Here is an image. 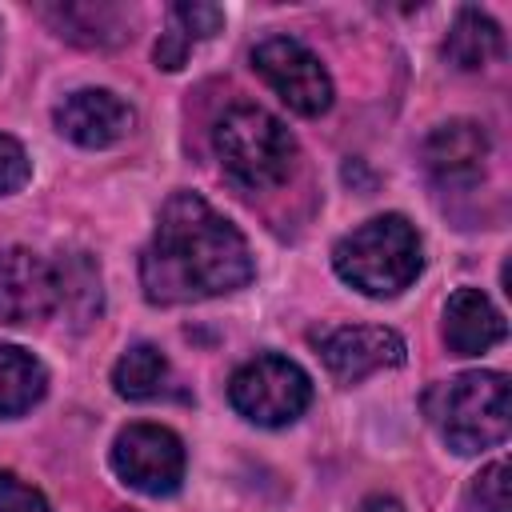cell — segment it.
Segmentation results:
<instances>
[{
	"mask_svg": "<svg viewBox=\"0 0 512 512\" xmlns=\"http://www.w3.org/2000/svg\"><path fill=\"white\" fill-rule=\"evenodd\" d=\"M256 276L244 232L196 192H172L140 252V284L152 304H192L244 288Z\"/></svg>",
	"mask_w": 512,
	"mask_h": 512,
	"instance_id": "cell-1",
	"label": "cell"
},
{
	"mask_svg": "<svg viewBox=\"0 0 512 512\" xmlns=\"http://www.w3.org/2000/svg\"><path fill=\"white\" fill-rule=\"evenodd\" d=\"M424 416L436 428V436L456 448L460 456L488 452L508 440L512 428V400H508V376L504 372H460L452 380H440L424 392Z\"/></svg>",
	"mask_w": 512,
	"mask_h": 512,
	"instance_id": "cell-2",
	"label": "cell"
},
{
	"mask_svg": "<svg viewBox=\"0 0 512 512\" xmlns=\"http://www.w3.org/2000/svg\"><path fill=\"white\" fill-rule=\"evenodd\" d=\"M332 268L356 292H364L372 300H392L420 276L424 248H420V236L408 224V216L384 212L336 240Z\"/></svg>",
	"mask_w": 512,
	"mask_h": 512,
	"instance_id": "cell-3",
	"label": "cell"
},
{
	"mask_svg": "<svg viewBox=\"0 0 512 512\" xmlns=\"http://www.w3.org/2000/svg\"><path fill=\"white\" fill-rule=\"evenodd\" d=\"M212 148L228 180L248 192L276 188L296 164V136L260 104H232L212 128Z\"/></svg>",
	"mask_w": 512,
	"mask_h": 512,
	"instance_id": "cell-4",
	"label": "cell"
},
{
	"mask_svg": "<svg viewBox=\"0 0 512 512\" xmlns=\"http://www.w3.org/2000/svg\"><path fill=\"white\" fill-rule=\"evenodd\" d=\"M228 400L244 420L260 424V428H284V424L300 420L304 408L312 404V380L296 360L260 352L232 372Z\"/></svg>",
	"mask_w": 512,
	"mask_h": 512,
	"instance_id": "cell-5",
	"label": "cell"
},
{
	"mask_svg": "<svg viewBox=\"0 0 512 512\" xmlns=\"http://www.w3.org/2000/svg\"><path fill=\"white\" fill-rule=\"evenodd\" d=\"M184 444L164 424H128L112 440V472L144 496H172L184 484Z\"/></svg>",
	"mask_w": 512,
	"mask_h": 512,
	"instance_id": "cell-6",
	"label": "cell"
},
{
	"mask_svg": "<svg viewBox=\"0 0 512 512\" xmlns=\"http://www.w3.org/2000/svg\"><path fill=\"white\" fill-rule=\"evenodd\" d=\"M252 68L260 80L300 116H320L332 108V76L312 48L292 36H268L252 48Z\"/></svg>",
	"mask_w": 512,
	"mask_h": 512,
	"instance_id": "cell-7",
	"label": "cell"
},
{
	"mask_svg": "<svg viewBox=\"0 0 512 512\" xmlns=\"http://www.w3.org/2000/svg\"><path fill=\"white\" fill-rule=\"evenodd\" d=\"M324 368L340 380V384H360L364 376L380 372V368H400L404 364V340L392 328L380 324H340L332 332H324L316 340Z\"/></svg>",
	"mask_w": 512,
	"mask_h": 512,
	"instance_id": "cell-8",
	"label": "cell"
},
{
	"mask_svg": "<svg viewBox=\"0 0 512 512\" xmlns=\"http://www.w3.org/2000/svg\"><path fill=\"white\" fill-rule=\"evenodd\" d=\"M56 312V264L32 248H0V324H32Z\"/></svg>",
	"mask_w": 512,
	"mask_h": 512,
	"instance_id": "cell-9",
	"label": "cell"
},
{
	"mask_svg": "<svg viewBox=\"0 0 512 512\" xmlns=\"http://www.w3.org/2000/svg\"><path fill=\"white\" fill-rule=\"evenodd\" d=\"M136 124V112L108 88H80L56 104V128L80 148H108L124 140Z\"/></svg>",
	"mask_w": 512,
	"mask_h": 512,
	"instance_id": "cell-10",
	"label": "cell"
},
{
	"mask_svg": "<svg viewBox=\"0 0 512 512\" xmlns=\"http://www.w3.org/2000/svg\"><path fill=\"white\" fill-rule=\"evenodd\" d=\"M488 132L476 120H448L428 132L424 164L440 184H476L488 164Z\"/></svg>",
	"mask_w": 512,
	"mask_h": 512,
	"instance_id": "cell-11",
	"label": "cell"
},
{
	"mask_svg": "<svg viewBox=\"0 0 512 512\" xmlns=\"http://www.w3.org/2000/svg\"><path fill=\"white\" fill-rule=\"evenodd\" d=\"M504 316L480 288H456L444 304V340L456 356H480L504 340Z\"/></svg>",
	"mask_w": 512,
	"mask_h": 512,
	"instance_id": "cell-12",
	"label": "cell"
},
{
	"mask_svg": "<svg viewBox=\"0 0 512 512\" xmlns=\"http://www.w3.org/2000/svg\"><path fill=\"white\" fill-rule=\"evenodd\" d=\"M44 20H52V28L84 48H112L120 40H128V12L116 4H56L44 8Z\"/></svg>",
	"mask_w": 512,
	"mask_h": 512,
	"instance_id": "cell-13",
	"label": "cell"
},
{
	"mask_svg": "<svg viewBox=\"0 0 512 512\" xmlns=\"http://www.w3.org/2000/svg\"><path fill=\"white\" fill-rule=\"evenodd\" d=\"M500 52H504V36L496 20L484 16L480 8H460L444 36V60L460 72H476V68H488Z\"/></svg>",
	"mask_w": 512,
	"mask_h": 512,
	"instance_id": "cell-14",
	"label": "cell"
},
{
	"mask_svg": "<svg viewBox=\"0 0 512 512\" xmlns=\"http://www.w3.org/2000/svg\"><path fill=\"white\" fill-rule=\"evenodd\" d=\"M220 24H224V12L216 4H172L168 32L156 40V64L168 68V72H176L188 60L192 44L216 36Z\"/></svg>",
	"mask_w": 512,
	"mask_h": 512,
	"instance_id": "cell-15",
	"label": "cell"
},
{
	"mask_svg": "<svg viewBox=\"0 0 512 512\" xmlns=\"http://www.w3.org/2000/svg\"><path fill=\"white\" fill-rule=\"evenodd\" d=\"M48 392V372L44 364L16 348V344H0V416H20L32 404H40Z\"/></svg>",
	"mask_w": 512,
	"mask_h": 512,
	"instance_id": "cell-16",
	"label": "cell"
},
{
	"mask_svg": "<svg viewBox=\"0 0 512 512\" xmlns=\"http://www.w3.org/2000/svg\"><path fill=\"white\" fill-rule=\"evenodd\" d=\"M56 308L72 312L76 324H88L100 312V272L88 252H72L56 264Z\"/></svg>",
	"mask_w": 512,
	"mask_h": 512,
	"instance_id": "cell-17",
	"label": "cell"
},
{
	"mask_svg": "<svg viewBox=\"0 0 512 512\" xmlns=\"http://www.w3.org/2000/svg\"><path fill=\"white\" fill-rule=\"evenodd\" d=\"M168 384V360L156 344H132L116 364H112V388L124 400H152Z\"/></svg>",
	"mask_w": 512,
	"mask_h": 512,
	"instance_id": "cell-18",
	"label": "cell"
},
{
	"mask_svg": "<svg viewBox=\"0 0 512 512\" xmlns=\"http://www.w3.org/2000/svg\"><path fill=\"white\" fill-rule=\"evenodd\" d=\"M28 176H32V160H28L24 144L16 136H4L0 132V200L12 196V192H20L28 184Z\"/></svg>",
	"mask_w": 512,
	"mask_h": 512,
	"instance_id": "cell-19",
	"label": "cell"
},
{
	"mask_svg": "<svg viewBox=\"0 0 512 512\" xmlns=\"http://www.w3.org/2000/svg\"><path fill=\"white\" fill-rule=\"evenodd\" d=\"M0 512H52V508L40 488H32L16 472L0 468Z\"/></svg>",
	"mask_w": 512,
	"mask_h": 512,
	"instance_id": "cell-20",
	"label": "cell"
},
{
	"mask_svg": "<svg viewBox=\"0 0 512 512\" xmlns=\"http://www.w3.org/2000/svg\"><path fill=\"white\" fill-rule=\"evenodd\" d=\"M472 492H476V500H480L484 512H508V464L504 460H492L476 476Z\"/></svg>",
	"mask_w": 512,
	"mask_h": 512,
	"instance_id": "cell-21",
	"label": "cell"
},
{
	"mask_svg": "<svg viewBox=\"0 0 512 512\" xmlns=\"http://www.w3.org/2000/svg\"><path fill=\"white\" fill-rule=\"evenodd\" d=\"M356 512H404V504H400L396 496H384V492H376V496H364Z\"/></svg>",
	"mask_w": 512,
	"mask_h": 512,
	"instance_id": "cell-22",
	"label": "cell"
}]
</instances>
